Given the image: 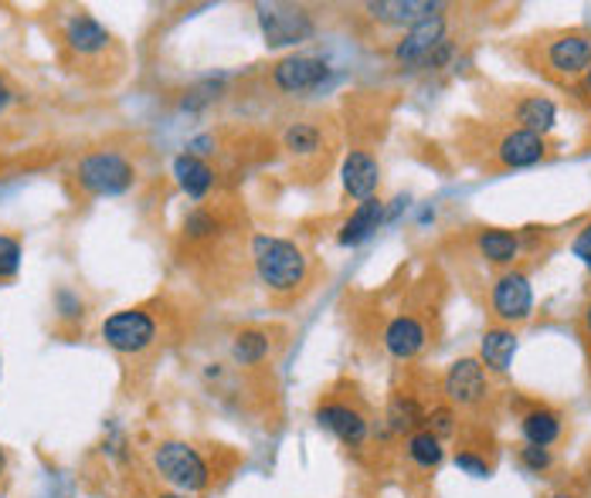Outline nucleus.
Wrapping results in <instances>:
<instances>
[{
	"label": "nucleus",
	"mask_w": 591,
	"mask_h": 498,
	"mask_svg": "<svg viewBox=\"0 0 591 498\" xmlns=\"http://www.w3.org/2000/svg\"><path fill=\"white\" fill-rule=\"evenodd\" d=\"M588 475H591V461H588Z\"/></svg>",
	"instance_id": "nucleus-42"
},
{
	"label": "nucleus",
	"mask_w": 591,
	"mask_h": 498,
	"mask_svg": "<svg viewBox=\"0 0 591 498\" xmlns=\"http://www.w3.org/2000/svg\"><path fill=\"white\" fill-rule=\"evenodd\" d=\"M493 157L503 170L538 167L548 157V136H538V132H528V129H506L496 142Z\"/></svg>",
	"instance_id": "nucleus-15"
},
{
	"label": "nucleus",
	"mask_w": 591,
	"mask_h": 498,
	"mask_svg": "<svg viewBox=\"0 0 591 498\" xmlns=\"http://www.w3.org/2000/svg\"><path fill=\"white\" fill-rule=\"evenodd\" d=\"M493 397V380L476 356H459L442 374V400L455 410H480Z\"/></svg>",
	"instance_id": "nucleus-9"
},
{
	"label": "nucleus",
	"mask_w": 591,
	"mask_h": 498,
	"mask_svg": "<svg viewBox=\"0 0 591 498\" xmlns=\"http://www.w3.org/2000/svg\"><path fill=\"white\" fill-rule=\"evenodd\" d=\"M584 92H588V96H591V68H588V71H584Z\"/></svg>",
	"instance_id": "nucleus-41"
},
{
	"label": "nucleus",
	"mask_w": 591,
	"mask_h": 498,
	"mask_svg": "<svg viewBox=\"0 0 591 498\" xmlns=\"http://www.w3.org/2000/svg\"><path fill=\"white\" fill-rule=\"evenodd\" d=\"M473 248L486 265H496V268L506 271V268H516L523 241H520L516 231H506V228H480L476 238H473Z\"/></svg>",
	"instance_id": "nucleus-22"
},
{
	"label": "nucleus",
	"mask_w": 591,
	"mask_h": 498,
	"mask_svg": "<svg viewBox=\"0 0 591 498\" xmlns=\"http://www.w3.org/2000/svg\"><path fill=\"white\" fill-rule=\"evenodd\" d=\"M541 64L548 76H554L561 82L584 79V71L591 68V34L588 31H558V34L544 38Z\"/></svg>",
	"instance_id": "nucleus-10"
},
{
	"label": "nucleus",
	"mask_w": 591,
	"mask_h": 498,
	"mask_svg": "<svg viewBox=\"0 0 591 498\" xmlns=\"http://www.w3.org/2000/svg\"><path fill=\"white\" fill-rule=\"evenodd\" d=\"M55 316L61 319V322H82L86 319V299L76 292V289H69V285H61V289H55Z\"/></svg>",
	"instance_id": "nucleus-31"
},
{
	"label": "nucleus",
	"mask_w": 591,
	"mask_h": 498,
	"mask_svg": "<svg viewBox=\"0 0 591 498\" xmlns=\"http://www.w3.org/2000/svg\"><path fill=\"white\" fill-rule=\"evenodd\" d=\"M273 356V336L269 329H258V326H248L242 332H235L232 339V363L238 370H258L266 367Z\"/></svg>",
	"instance_id": "nucleus-23"
},
{
	"label": "nucleus",
	"mask_w": 591,
	"mask_h": 498,
	"mask_svg": "<svg viewBox=\"0 0 591 498\" xmlns=\"http://www.w3.org/2000/svg\"><path fill=\"white\" fill-rule=\"evenodd\" d=\"M405 458L422 475H432L445 461V441H439L432 431H425V427H422V431H415V435L405 438Z\"/></svg>",
	"instance_id": "nucleus-26"
},
{
	"label": "nucleus",
	"mask_w": 591,
	"mask_h": 498,
	"mask_svg": "<svg viewBox=\"0 0 591 498\" xmlns=\"http://www.w3.org/2000/svg\"><path fill=\"white\" fill-rule=\"evenodd\" d=\"M21 261H24V245H21V238H18V235H8V231H0V281L18 278Z\"/></svg>",
	"instance_id": "nucleus-30"
},
{
	"label": "nucleus",
	"mask_w": 591,
	"mask_h": 498,
	"mask_svg": "<svg viewBox=\"0 0 591 498\" xmlns=\"http://www.w3.org/2000/svg\"><path fill=\"white\" fill-rule=\"evenodd\" d=\"M425 431H432L439 441L455 438L459 435V410L452 404H445V400L432 404L429 414H425Z\"/></svg>",
	"instance_id": "nucleus-29"
},
{
	"label": "nucleus",
	"mask_w": 591,
	"mask_h": 498,
	"mask_svg": "<svg viewBox=\"0 0 591 498\" xmlns=\"http://www.w3.org/2000/svg\"><path fill=\"white\" fill-rule=\"evenodd\" d=\"M571 255L584 265V271L591 275V218L574 231V238H571Z\"/></svg>",
	"instance_id": "nucleus-34"
},
{
	"label": "nucleus",
	"mask_w": 591,
	"mask_h": 498,
	"mask_svg": "<svg viewBox=\"0 0 591 498\" xmlns=\"http://www.w3.org/2000/svg\"><path fill=\"white\" fill-rule=\"evenodd\" d=\"M99 339L126 360H140L160 342V322L150 309H116L102 319Z\"/></svg>",
	"instance_id": "nucleus-5"
},
{
	"label": "nucleus",
	"mask_w": 591,
	"mask_h": 498,
	"mask_svg": "<svg viewBox=\"0 0 591 498\" xmlns=\"http://www.w3.org/2000/svg\"><path fill=\"white\" fill-rule=\"evenodd\" d=\"M137 163L129 153L102 147V150H89L86 157H79V163L72 167V180L79 187V193L106 200V197H122L137 187Z\"/></svg>",
	"instance_id": "nucleus-4"
},
{
	"label": "nucleus",
	"mask_w": 591,
	"mask_h": 498,
	"mask_svg": "<svg viewBox=\"0 0 591 498\" xmlns=\"http://www.w3.org/2000/svg\"><path fill=\"white\" fill-rule=\"evenodd\" d=\"M154 498H194V495H184V491H174V488H160V491H154Z\"/></svg>",
	"instance_id": "nucleus-38"
},
{
	"label": "nucleus",
	"mask_w": 591,
	"mask_h": 498,
	"mask_svg": "<svg viewBox=\"0 0 591 498\" xmlns=\"http://www.w3.org/2000/svg\"><path fill=\"white\" fill-rule=\"evenodd\" d=\"M225 86H228L225 76H208V79H201V82L190 86V89L184 92V99H180V112H187V116H201L208 106H215V102L221 99Z\"/></svg>",
	"instance_id": "nucleus-28"
},
{
	"label": "nucleus",
	"mask_w": 591,
	"mask_h": 498,
	"mask_svg": "<svg viewBox=\"0 0 591 498\" xmlns=\"http://www.w3.org/2000/svg\"><path fill=\"white\" fill-rule=\"evenodd\" d=\"M534 281L531 275L523 271V268H506L493 278L490 285V312L496 319V326H523V322H531L534 316Z\"/></svg>",
	"instance_id": "nucleus-7"
},
{
	"label": "nucleus",
	"mask_w": 591,
	"mask_h": 498,
	"mask_svg": "<svg viewBox=\"0 0 591 498\" xmlns=\"http://www.w3.org/2000/svg\"><path fill=\"white\" fill-rule=\"evenodd\" d=\"M581 329H584V339L591 342V299H588L584 309H581Z\"/></svg>",
	"instance_id": "nucleus-37"
},
{
	"label": "nucleus",
	"mask_w": 591,
	"mask_h": 498,
	"mask_svg": "<svg viewBox=\"0 0 591 498\" xmlns=\"http://www.w3.org/2000/svg\"><path fill=\"white\" fill-rule=\"evenodd\" d=\"M61 41H65V48H69L76 58H99V54H106L112 48L109 28L99 18H92L89 11H76V14L65 18Z\"/></svg>",
	"instance_id": "nucleus-13"
},
{
	"label": "nucleus",
	"mask_w": 591,
	"mask_h": 498,
	"mask_svg": "<svg viewBox=\"0 0 591 498\" xmlns=\"http://www.w3.org/2000/svg\"><path fill=\"white\" fill-rule=\"evenodd\" d=\"M334 76V64L326 61L323 54H309V51H289L283 54L273 71H269V82L276 92L283 96H293V99H303V96H313L319 92L326 82Z\"/></svg>",
	"instance_id": "nucleus-8"
},
{
	"label": "nucleus",
	"mask_w": 591,
	"mask_h": 498,
	"mask_svg": "<svg viewBox=\"0 0 591 498\" xmlns=\"http://www.w3.org/2000/svg\"><path fill=\"white\" fill-rule=\"evenodd\" d=\"M326 147L323 126L313 119H296L283 129V150L296 160H316Z\"/></svg>",
	"instance_id": "nucleus-24"
},
{
	"label": "nucleus",
	"mask_w": 591,
	"mask_h": 498,
	"mask_svg": "<svg viewBox=\"0 0 591 498\" xmlns=\"http://www.w3.org/2000/svg\"><path fill=\"white\" fill-rule=\"evenodd\" d=\"M255 21L266 48H299L316 38V18L303 4H255Z\"/></svg>",
	"instance_id": "nucleus-6"
},
{
	"label": "nucleus",
	"mask_w": 591,
	"mask_h": 498,
	"mask_svg": "<svg viewBox=\"0 0 591 498\" xmlns=\"http://www.w3.org/2000/svg\"><path fill=\"white\" fill-rule=\"evenodd\" d=\"M313 420H316L319 431L337 438L351 451L367 448L371 438H374V414L351 390H326V394H319L316 404H313Z\"/></svg>",
	"instance_id": "nucleus-3"
},
{
	"label": "nucleus",
	"mask_w": 591,
	"mask_h": 498,
	"mask_svg": "<svg viewBox=\"0 0 591 498\" xmlns=\"http://www.w3.org/2000/svg\"><path fill=\"white\" fill-rule=\"evenodd\" d=\"M513 122L516 129H528L538 136H548L558 126V106L548 96H523L513 106Z\"/></svg>",
	"instance_id": "nucleus-25"
},
{
	"label": "nucleus",
	"mask_w": 591,
	"mask_h": 498,
	"mask_svg": "<svg viewBox=\"0 0 591 498\" xmlns=\"http://www.w3.org/2000/svg\"><path fill=\"white\" fill-rule=\"evenodd\" d=\"M170 177L180 187V193L194 203H205L215 187H218V170L211 167V160L190 157V153H177L170 163Z\"/></svg>",
	"instance_id": "nucleus-17"
},
{
	"label": "nucleus",
	"mask_w": 591,
	"mask_h": 498,
	"mask_svg": "<svg viewBox=\"0 0 591 498\" xmlns=\"http://www.w3.org/2000/svg\"><path fill=\"white\" fill-rule=\"evenodd\" d=\"M248 261L258 285L273 296H296L313 281V258L303 245L283 235L255 231L248 238Z\"/></svg>",
	"instance_id": "nucleus-1"
},
{
	"label": "nucleus",
	"mask_w": 591,
	"mask_h": 498,
	"mask_svg": "<svg viewBox=\"0 0 591 498\" xmlns=\"http://www.w3.org/2000/svg\"><path fill=\"white\" fill-rule=\"evenodd\" d=\"M381 346H384V352L391 356L394 363H415L418 356L425 352V346H429L425 319H418L412 312H402V316L387 319V326L381 332Z\"/></svg>",
	"instance_id": "nucleus-12"
},
{
	"label": "nucleus",
	"mask_w": 591,
	"mask_h": 498,
	"mask_svg": "<svg viewBox=\"0 0 591 498\" xmlns=\"http://www.w3.org/2000/svg\"><path fill=\"white\" fill-rule=\"evenodd\" d=\"M384 225H387V203H384L381 197H371V200L357 203V207L347 213V218H344V225L337 228V245H341V248H361V245H367Z\"/></svg>",
	"instance_id": "nucleus-19"
},
{
	"label": "nucleus",
	"mask_w": 591,
	"mask_h": 498,
	"mask_svg": "<svg viewBox=\"0 0 591 498\" xmlns=\"http://www.w3.org/2000/svg\"><path fill=\"white\" fill-rule=\"evenodd\" d=\"M150 471L164 488L184 491V495H205L215 488L221 468L215 451L184 441V438H164L150 448Z\"/></svg>",
	"instance_id": "nucleus-2"
},
{
	"label": "nucleus",
	"mask_w": 591,
	"mask_h": 498,
	"mask_svg": "<svg viewBox=\"0 0 591 498\" xmlns=\"http://www.w3.org/2000/svg\"><path fill=\"white\" fill-rule=\"evenodd\" d=\"M452 461H455L459 471L470 475V478H490V475H493V465H490L486 455H480L476 448H459Z\"/></svg>",
	"instance_id": "nucleus-33"
},
{
	"label": "nucleus",
	"mask_w": 591,
	"mask_h": 498,
	"mask_svg": "<svg viewBox=\"0 0 591 498\" xmlns=\"http://www.w3.org/2000/svg\"><path fill=\"white\" fill-rule=\"evenodd\" d=\"M516 461L523 465V471L531 475H548L554 468V451L551 448H534V445H523L516 451Z\"/></svg>",
	"instance_id": "nucleus-32"
},
{
	"label": "nucleus",
	"mask_w": 591,
	"mask_h": 498,
	"mask_svg": "<svg viewBox=\"0 0 591 498\" xmlns=\"http://www.w3.org/2000/svg\"><path fill=\"white\" fill-rule=\"evenodd\" d=\"M425 414H429V407L418 400V394H412V390H391V397L384 404V417H381L384 435L387 438H408V435L422 431V427H425Z\"/></svg>",
	"instance_id": "nucleus-18"
},
{
	"label": "nucleus",
	"mask_w": 591,
	"mask_h": 498,
	"mask_svg": "<svg viewBox=\"0 0 591 498\" xmlns=\"http://www.w3.org/2000/svg\"><path fill=\"white\" fill-rule=\"evenodd\" d=\"M445 11H435V14H429V18H422V21H415L412 28L402 31V38L394 41V48H391L394 64H402V68H425V61L435 54V48L449 41V18H445Z\"/></svg>",
	"instance_id": "nucleus-11"
},
{
	"label": "nucleus",
	"mask_w": 591,
	"mask_h": 498,
	"mask_svg": "<svg viewBox=\"0 0 591 498\" xmlns=\"http://www.w3.org/2000/svg\"><path fill=\"white\" fill-rule=\"evenodd\" d=\"M516 349H520L516 329H510V326H490L480 336V356H476V360L486 367L490 377H506L510 367H513Z\"/></svg>",
	"instance_id": "nucleus-21"
},
{
	"label": "nucleus",
	"mask_w": 591,
	"mask_h": 498,
	"mask_svg": "<svg viewBox=\"0 0 591 498\" xmlns=\"http://www.w3.org/2000/svg\"><path fill=\"white\" fill-rule=\"evenodd\" d=\"M364 18L377 28H412L415 21L435 14V11H445V4L439 0H371V4L361 8Z\"/></svg>",
	"instance_id": "nucleus-16"
},
{
	"label": "nucleus",
	"mask_w": 591,
	"mask_h": 498,
	"mask_svg": "<svg viewBox=\"0 0 591 498\" xmlns=\"http://www.w3.org/2000/svg\"><path fill=\"white\" fill-rule=\"evenodd\" d=\"M520 438L534 448H554L564 438V414L551 404H534L520 414Z\"/></svg>",
	"instance_id": "nucleus-20"
},
{
	"label": "nucleus",
	"mask_w": 591,
	"mask_h": 498,
	"mask_svg": "<svg viewBox=\"0 0 591 498\" xmlns=\"http://www.w3.org/2000/svg\"><path fill=\"white\" fill-rule=\"evenodd\" d=\"M341 187H344V197H351L354 203H364V200L377 197V190H381V160L371 150H364V147L347 150V157L341 163Z\"/></svg>",
	"instance_id": "nucleus-14"
},
{
	"label": "nucleus",
	"mask_w": 591,
	"mask_h": 498,
	"mask_svg": "<svg viewBox=\"0 0 591 498\" xmlns=\"http://www.w3.org/2000/svg\"><path fill=\"white\" fill-rule=\"evenodd\" d=\"M215 150H218V139H215L211 132H201V136L187 139V147H184V153H190V157H201V160H208Z\"/></svg>",
	"instance_id": "nucleus-35"
},
{
	"label": "nucleus",
	"mask_w": 591,
	"mask_h": 498,
	"mask_svg": "<svg viewBox=\"0 0 591 498\" xmlns=\"http://www.w3.org/2000/svg\"><path fill=\"white\" fill-rule=\"evenodd\" d=\"M14 99H18L14 86L8 82V76H4V71H0V116H4V112L14 106Z\"/></svg>",
	"instance_id": "nucleus-36"
},
{
	"label": "nucleus",
	"mask_w": 591,
	"mask_h": 498,
	"mask_svg": "<svg viewBox=\"0 0 591 498\" xmlns=\"http://www.w3.org/2000/svg\"><path fill=\"white\" fill-rule=\"evenodd\" d=\"M548 498H584V495H578L574 488H558V491H551Z\"/></svg>",
	"instance_id": "nucleus-39"
},
{
	"label": "nucleus",
	"mask_w": 591,
	"mask_h": 498,
	"mask_svg": "<svg viewBox=\"0 0 591 498\" xmlns=\"http://www.w3.org/2000/svg\"><path fill=\"white\" fill-rule=\"evenodd\" d=\"M4 475H8V451L0 448V481H4Z\"/></svg>",
	"instance_id": "nucleus-40"
},
{
	"label": "nucleus",
	"mask_w": 591,
	"mask_h": 498,
	"mask_svg": "<svg viewBox=\"0 0 591 498\" xmlns=\"http://www.w3.org/2000/svg\"><path fill=\"white\" fill-rule=\"evenodd\" d=\"M180 235L190 241V245H205V241H215L221 235V218L205 207V203H197L184 213V221H180Z\"/></svg>",
	"instance_id": "nucleus-27"
}]
</instances>
